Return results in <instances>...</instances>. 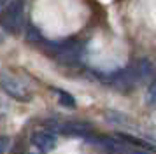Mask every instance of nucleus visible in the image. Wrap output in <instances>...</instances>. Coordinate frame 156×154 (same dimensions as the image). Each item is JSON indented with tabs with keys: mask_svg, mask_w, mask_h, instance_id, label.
<instances>
[{
	"mask_svg": "<svg viewBox=\"0 0 156 154\" xmlns=\"http://www.w3.org/2000/svg\"><path fill=\"white\" fill-rule=\"evenodd\" d=\"M2 26L11 33H20L25 28V5L23 0H12L2 12Z\"/></svg>",
	"mask_w": 156,
	"mask_h": 154,
	"instance_id": "1",
	"label": "nucleus"
},
{
	"mask_svg": "<svg viewBox=\"0 0 156 154\" xmlns=\"http://www.w3.org/2000/svg\"><path fill=\"white\" fill-rule=\"evenodd\" d=\"M2 88H4V91L7 93L9 96H12L14 100H20V102H30L32 100L30 89L25 86V82H21L20 79H16L14 75L4 74L2 75Z\"/></svg>",
	"mask_w": 156,
	"mask_h": 154,
	"instance_id": "2",
	"label": "nucleus"
},
{
	"mask_svg": "<svg viewBox=\"0 0 156 154\" xmlns=\"http://www.w3.org/2000/svg\"><path fill=\"white\" fill-rule=\"evenodd\" d=\"M32 144L44 152H49L56 147V137L48 130H39L32 135Z\"/></svg>",
	"mask_w": 156,
	"mask_h": 154,
	"instance_id": "3",
	"label": "nucleus"
},
{
	"mask_svg": "<svg viewBox=\"0 0 156 154\" xmlns=\"http://www.w3.org/2000/svg\"><path fill=\"white\" fill-rule=\"evenodd\" d=\"M60 131L63 135H70V137H90L91 126L86 123H65L60 126Z\"/></svg>",
	"mask_w": 156,
	"mask_h": 154,
	"instance_id": "4",
	"label": "nucleus"
},
{
	"mask_svg": "<svg viewBox=\"0 0 156 154\" xmlns=\"http://www.w3.org/2000/svg\"><path fill=\"white\" fill-rule=\"evenodd\" d=\"M135 70H137V75H139V79H140V82H144V81H147V79H151L153 77V67H151V63H149V60H137V61L133 63Z\"/></svg>",
	"mask_w": 156,
	"mask_h": 154,
	"instance_id": "5",
	"label": "nucleus"
},
{
	"mask_svg": "<svg viewBox=\"0 0 156 154\" xmlns=\"http://www.w3.org/2000/svg\"><path fill=\"white\" fill-rule=\"evenodd\" d=\"M118 138L130 144V145H133V147H142V149H147V151L156 152V147H153L149 142H146V140H142V138H137V137H132V135H126V133H118Z\"/></svg>",
	"mask_w": 156,
	"mask_h": 154,
	"instance_id": "6",
	"label": "nucleus"
},
{
	"mask_svg": "<svg viewBox=\"0 0 156 154\" xmlns=\"http://www.w3.org/2000/svg\"><path fill=\"white\" fill-rule=\"evenodd\" d=\"M55 93L58 95V100H60V103L63 105V107H69V109H76V98L72 96L70 93H67V91L60 89V88H55Z\"/></svg>",
	"mask_w": 156,
	"mask_h": 154,
	"instance_id": "7",
	"label": "nucleus"
},
{
	"mask_svg": "<svg viewBox=\"0 0 156 154\" xmlns=\"http://www.w3.org/2000/svg\"><path fill=\"white\" fill-rule=\"evenodd\" d=\"M25 37H27V40L28 42H42L44 39H42V33L37 30L35 26H27V33H25Z\"/></svg>",
	"mask_w": 156,
	"mask_h": 154,
	"instance_id": "8",
	"label": "nucleus"
},
{
	"mask_svg": "<svg viewBox=\"0 0 156 154\" xmlns=\"http://www.w3.org/2000/svg\"><path fill=\"white\" fill-rule=\"evenodd\" d=\"M121 154H151V152H149L147 149H142V147H133V145H130V144H126V142H125V147H123Z\"/></svg>",
	"mask_w": 156,
	"mask_h": 154,
	"instance_id": "9",
	"label": "nucleus"
},
{
	"mask_svg": "<svg viewBox=\"0 0 156 154\" xmlns=\"http://www.w3.org/2000/svg\"><path fill=\"white\" fill-rule=\"evenodd\" d=\"M146 100H147L149 105H156V79L153 81V84L149 86L147 95H146Z\"/></svg>",
	"mask_w": 156,
	"mask_h": 154,
	"instance_id": "10",
	"label": "nucleus"
},
{
	"mask_svg": "<svg viewBox=\"0 0 156 154\" xmlns=\"http://www.w3.org/2000/svg\"><path fill=\"white\" fill-rule=\"evenodd\" d=\"M7 144H9V138L4 135L2 137V154H5V151H7Z\"/></svg>",
	"mask_w": 156,
	"mask_h": 154,
	"instance_id": "11",
	"label": "nucleus"
},
{
	"mask_svg": "<svg viewBox=\"0 0 156 154\" xmlns=\"http://www.w3.org/2000/svg\"><path fill=\"white\" fill-rule=\"evenodd\" d=\"M28 154H37V152H28Z\"/></svg>",
	"mask_w": 156,
	"mask_h": 154,
	"instance_id": "12",
	"label": "nucleus"
},
{
	"mask_svg": "<svg viewBox=\"0 0 156 154\" xmlns=\"http://www.w3.org/2000/svg\"><path fill=\"white\" fill-rule=\"evenodd\" d=\"M2 2H5V0H2Z\"/></svg>",
	"mask_w": 156,
	"mask_h": 154,
	"instance_id": "13",
	"label": "nucleus"
}]
</instances>
